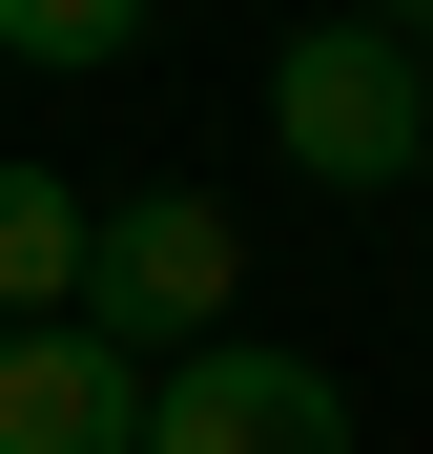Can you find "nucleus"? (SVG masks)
<instances>
[{"label": "nucleus", "mask_w": 433, "mask_h": 454, "mask_svg": "<svg viewBox=\"0 0 433 454\" xmlns=\"http://www.w3.org/2000/svg\"><path fill=\"white\" fill-rule=\"evenodd\" d=\"M268 145H289L330 207H351V186H433V42H413V21H310V42L268 62Z\"/></svg>", "instance_id": "nucleus-1"}, {"label": "nucleus", "mask_w": 433, "mask_h": 454, "mask_svg": "<svg viewBox=\"0 0 433 454\" xmlns=\"http://www.w3.org/2000/svg\"><path fill=\"white\" fill-rule=\"evenodd\" d=\"M228 289H248V227L206 207V186H124L83 207V331L144 372V331H186V351H228Z\"/></svg>", "instance_id": "nucleus-2"}, {"label": "nucleus", "mask_w": 433, "mask_h": 454, "mask_svg": "<svg viewBox=\"0 0 433 454\" xmlns=\"http://www.w3.org/2000/svg\"><path fill=\"white\" fill-rule=\"evenodd\" d=\"M144 454H351V372L330 351H268V331L166 351L144 372Z\"/></svg>", "instance_id": "nucleus-3"}, {"label": "nucleus", "mask_w": 433, "mask_h": 454, "mask_svg": "<svg viewBox=\"0 0 433 454\" xmlns=\"http://www.w3.org/2000/svg\"><path fill=\"white\" fill-rule=\"evenodd\" d=\"M0 454H144V372L104 331H0Z\"/></svg>", "instance_id": "nucleus-4"}, {"label": "nucleus", "mask_w": 433, "mask_h": 454, "mask_svg": "<svg viewBox=\"0 0 433 454\" xmlns=\"http://www.w3.org/2000/svg\"><path fill=\"white\" fill-rule=\"evenodd\" d=\"M0 331H83V186L0 166Z\"/></svg>", "instance_id": "nucleus-5"}, {"label": "nucleus", "mask_w": 433, "mask_h": 454, "mask_svg": "<svg viewBox=\"0 0 433 454\" xmlns=\"http://www.w3.org/2000/svg\"><path fill=\"white\" fill-rule=\"evenodd\" d=\"M0 62H42V83H104V62H144V0H0Z\"/></svg>", "instance_id": "nucleus-6"}]
</instances>
